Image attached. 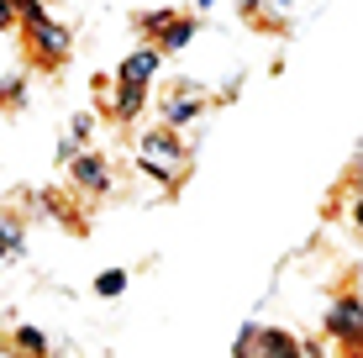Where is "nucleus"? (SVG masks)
I'll list each match as a JSON object with an SVG mask.
<instances>
[{"label":"nucleus","mask_w":363,"mask_h":358,"mask_svg":"<svg viewBox=\"0 0 363 358\" xmlns=\"http://www.w3.org/2000/svg\"><path fill=\"white\" fill-rule=\"evenodd\" d=\"M137 169H143V179H153L158 190H179L184 179H190V147H184V138L174 127H147L137 132Z\"/></svg>","instance_id":"obj_1"},{"label":"nucleus","mask_w":363,"mask_h":358,"mask_svg":"<svg viewBox=\"0 0 363 358\" xmlns=\"http://www.w3.org/2000/svg\"><path fill=\"white\" fill-rule=\"evenodd\" d=\"M21 32H27V47H32V64L37 69H64L69 64V53H74L69 21L43 16V21H21Z\"/></svg>","instance_id":"obj_2"},{"label":"nucleus","mask_w":363,"mask_h":358,"mask_svg":"<svg viewBox=\"0 0 363 358\" xmlns=\"http://www.w3.org/2000/svg\"><path fill=\"white\" fill-rule=\"evenodd\" d=\"M211 111V90L200 79H174L164 95H158V116H164V127H195L200 116Z\"/></svg>","instance_id":"obj_3"},{"label":"nucleus","mask_w":363,"mask_h":358,"mask_svg":"<svg viewBox=\"0 0 363 358\" xmlns=\"http://www.w3.org/2000/svg\"><path fill=\"white\" fill-rule=\"evenodd\" d=\"M321 332H327V337L337 342V348L358 353V348H363V295H358V290L332 295L327 316H321Z\"/></svg>","instance_id":"obj_4"},{"label":"nucleus","mask_w":363,"mask_h":358,"mask_svg":"<svg viewBox=\"0 0 363 358\" xmlns=\"http://www.w3.org/2000/svg\"><path fill=\"white\" fill-rule=\"evenodd\" d=\"M69 184L84 195V201H106V195L116 190V174H111V158H106V153H95V147H84V153L69 164Z\"/></svg>","instance_id":"obj_5"},{"label":"nucleus","mask_w":363,"mask_h":358,"mask_svg":"<svg viewBox=\"0 0 363 358\" xmlns=\"http://www.w3.org/2000/svg\"><path fill=\"white\" fill-rule=\"evenodd\" d=\"M158 69H164V53H158L153 43H143V47H132V53L121 58L116 84H153V79H158Z\"/></svg>","instance_id":"obj_6"},{"label":"nucleus","mask_w":363,"mask_h":358,"mask_svg":"<svg viewBox=\"0 0 363 358\" xmlns=\"http://www.w3.org/2000/svg\"><path fill=\"white\" fill-rule=\"evenodd\" d=\"M195 37H200V16H195V11H190V16H184V11H179V16H174L169 27H164V32L153 37V47H158V53L169 58V53H184V47H190Z\"/></svg>","instance_id":"obj_7"},{"label":"nucleus","mask_w":363,"mask_h":358,"mask_svg":"<svg viewBox=\"0 0 363 358\" xmlns=\"http://www.w3.org/2000/svg\"><path fill=\"white\" fill-rule=\"evenodd\" d=\"M253 358H300L295 332H290V327H264V322H258V332H253Z\"/></svg>","instance_id":"obj_8"},{"label":"nucleus","mask_w":363,"mask_h":358,"mask_svg":"<svg viewBox=\"0 0 363 358\" xmlns=\"http://www.w3.org/2000/svg\"><path fill=\"white\" fill-rule=\"evenodd\" d=\"M111 121H121V127H127V121H137L147 111V84H116V90H111Z\"/></svg>","instance_id":"obj_9"},{"label":"nucleus","mask_w":363,"mask_h":358,"mask_svg":"<svg viewBox=\"0 0 363 358\" xmlns=\"http://www.w3.org/2000/svg\"><path fill=\"white\" fill-rule=\"evenodd\" d=\"M0 248H6V264H16L27 253V221H21V211H6V206H0Z\"/></svg>","instance_id":"obj_10"},{"label":"nucleus","mask_w":363,"mask_h":358,"mask_svg":"<svg viewBox=\"0 0 363 358\" xmlns=\"http://www.w3.org/2000/svg\"><path fill=\"white\" fill-rule=\"evenodd\" d=\"M11 348H16L21 358H53V337H48L43 327H32V322H21L16 332H11Z\"/></svg>","instance_id":"obj_11"},{"label":"nucleus","mask_w":363,"mask_h":358,"mask_svg":"<svg viewBox=\"0 0 363 358\" xmlns=\"http://www.w3.org/2000/svg\"><path fill=\"white\" fill-rule=\"evenodd\" d=\"M16 106H27V74L11 69L6 79H0V111H16Z\"/></svg>","instance_id":"obj_12"},{"label":"nucleus","mask_w":363,"mask_h":358,"mask_svg":"<svg viewBox=\"0 0 363 358\" xmlns=\"http://www.w3.org/2000/svg\"><path fill=\"white\" fill-rule=\"evenodd\" d=\"M127 285H132L127 269H100V274H95V295H100V301H116V295H127Z\"/></svg>","instance_id":"obj_13"},{"label":"nucleus","mask_w":363,"mask_h":358,"mask_svg":"<svg viewBox=\"0 0 363 358\" xmlns=\"http://www.w3.org/2000/svg\"><path fill=\"white\" fill-rule=\"evenodd\" d=\"M174 16H179V11H174V6H153V11H137V32H143L147 43H153V37L164 32L169 21H174Z\"/></svg>","instance_id":"obj_14"},{"label":"nucleus","mask_w":363,"mask_h":358,"mask_svg":"<svg viewBox=\"0 0 363 358\" xmlns=\"http://www.w3.org/2000/svg\"><path fill=\"white\" fill-rule=\"evenodd\" d=\"M69 138L79 142V147H90V138H95V111H79V116L69 121Z\"/></svg>","instance_id":"obj_15"},{"label":"nucleus","mask_w":363,"mask_h":358,"mask_svg":"<svg viewBox=\"0 0 363 358\" xmlns=\"http://www.w3.org/2000/svg\"><path fill=\"white\" fill-rule=\"evenodd\" d=\"M295 6H306V0H264V27H279Z\"/></svg>","instance_id":"obj_16"},{"label":"nucleus","mask_w":363,"mask_h":358,"mask_svg":"<svg viewBox=\"0 0 363 358\" xmlns=\"http://www.w3.org/2000/svg\"><path fill=\"white\" fill-rule=\"evenodd\" d=\"M79 153H84V147H79V142H74V138H69V132H64V138H58V147H53V158H58V169H69V164H74V158H79Z\"/></svg>","instance_id":"obj_17"},{"label":"nucleus","mask_w":363,"mask_h":358,"mask_svg":"<svg viewBox=\"0 0 363 358\" xmlns=\"http://www.w3.org/2000/svg\"><path fill=\"white\" fill-rule=\"evenodd\" d=\"M295 348H300V358H327V353H332L321 337H295Z\"/></svg>","instance_id":"obj_18"},{"label":"nucleus","mask_w":363,"mask_h":358,"mask_svg":"<svg viewBox=\"0 0 363 358\" xmlns=\"http://www.w3.org/2000/svg\"><path fill=\"white\" fill-rule=\"evenodd\" d=\"M90 90H95V106H111V90H116V79H106V74H95V79H90Z\"/></svg>","instance_id":"obj_19"},{"label":"nucleus","mask_w":363,"mask_h":358,"mask_svg":"<svg viewBox=\"0 0 363 358\" xmlns=\"http://www.w3.org/2000/svg\"><path fill=\"white\" fill-rule=\"evenodd\" d=\"M237 6V16H247V21H264V0H232Z\"/></svg>","instance_id":"obj_20"},{"label":"nucleus","mask_w":363,"mask_h":358,"mask_svg":"<svg viewBox=\"0 0 363 358\" xmlns=\"http://www.w3.org/2000/svg\"><path fill=\"white\" fill-rule=\"evenodd\" d=\"M21 21H16V0H0V32H16Z\"/></svg>","instance_id":"obj_21"},{"label":"nucleus","mask_w":363,"mask_h":358,"mask_svg":"<svg viewBox=\"0 0 363 358\" xmlns=\"http://www.w3.org/2000/svg\"><path fill=\"white\" fill-rule=\"evenodd\" d=\"M211 6H221V0H195V16H206Z\"/></svg>","instance_id":"obj_22"},{"label":"nucleus","mask_w":363,"mask_h":358,"mask_svg":"<svg viewBox=\"0 0 363 358\" xmlns=\"http://www.w3.org/2000/svg\"><path fill=\"white\" fill-rule=\"evenodd\" d=\"M0 269H6V248H0Z\"/></svg>","instance_id":"obj_23"}]
</instances>
